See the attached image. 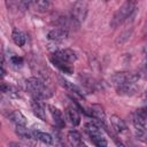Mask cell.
<instances>
[{
  "instance_id": "6da1fadb",
  "label": "cell",
  "mask_w": 147,
  "mask_h": 147,
  "mask_svg": "<svg viewBox=\"0 0 147 147\" xmlns=\"http://www.w3.org/2000/svg\"><path fill=\"white\" fill-rule=\"evenodd\" d=\"M28 92L32 95V99L45 100L52 96V90L46 85V83L39 77H30L25 82Z\"/></svg>"
},
{
  "instance_id": "7a4b0ae2",
  "label": "cell",
  "mask_w": 147,
  "mask_h": 147,
  "mask_svg": "<svg viewBox=\"0 0 147 147\" xmlns=\"http://www.w3.org/2000/svg\"><path fill=\"white\" fill-rule=\"evenodd\" d=\"M137 11V3L134 1H126L124 2L114 14L111 21H110V26L111 28H117L122 23H124L126 20L132 18Z\"/></svg>"
},
{
  "instance_id": "3957f363",
  "label": "cell",
  "mask_w": 147,
  "mask_h": 147,
  "mask_svg": "<svg viewBox=\"0 0 147 147\" xmlns=\"http://www.w3.org/2000/svg\"><path fill=\"white\" fill-rule=\"evenodd\" d=\"M146 116L147 114L139 109L133 115V126L136 131V137L140 141L147 142V123H146Z\"/></svg>"
},
{
  "instance_id": "277c9868",
  "label": "cell",
  "mask_w": 147,
  "mask_h": 147,
  "mask_svg": "<svg viewBox=\"0 0 147 147\" xmlns=\"http://www.w3.org/2000/svg\"><path fill=\"white\" fill-rule=\"evenodd\" d=\"M139 79H140V75L131 71H119V72H115L111 76V83L115 86V88L129 83H138Z\"/></svg>"
},
{
  "instance_id": "5b68a950",
  "label": "cell",
  "mask_w": 147,
  "mask_h": 147,
  "mask_svg": "<svg viewBox=\"0 0 147 147\" xmlns=\"http://www.w3.org/2000/svg\"><path fill=\"white\" fill-rule=\"evenodd\" d=\"M85 131L88 134V137L91 138L92 142L96 147H107L108 142H107L106 138L102 136L98 125H95L94 123H86L85 124Z\"/></svg>"
},
{
  "instance_id": "8992f818",
  "label": "cell",
  "mask_w": 147,
  "mask_h": 147,
  "mask_svg": "<svg viewBox=\"0 0 147 147\" xmlns=\"http://www.w3.org/2000/svg\"><path fill=\"white\" fill-rule=\"evenodd\" d=\"M87 11H88V5L86 1H77L74 3L72 8H71V16L78 22L82 23L85 21L86 16H87Z\"/></svg>"
},
{
  "instance_id": "52a82bcc",
  "label": "cell",
  "mask_w": 147,
  "mask_h": 147,
  "mask_svg": "<svg viewBox=\"0 0 147 147\" xmlns=\"http://www.w3.org/2000/svg\"><path fill=\"white\" fill-rule=\"evenodd\" d=\"M53 56L63 61V62H67V63H72L77 60V55L76 53L72 51V49H69V48H62V49H56L54 51L53 53Z\"/></svg>"
},
{
  "instance_id": "ba28073f",
  "label": "cell",
  "mask_w": 147,
  "mask_h": 147,
  "mask_svg": "<svg viewBox=\"0 0 147 147\" xmlns=\"http://www.w3.org/2000/svg\"><path fill=\"white\" fill-rule=\"evenodd\" d=\"M68 34H69L68 30L62 29V28L59 26V28L52 29V30L48 32L47 38H48V40H51V41H53V42H55V44H59V42H62L63 40H65V39L68 38Z\"/></svg>"
},
{
  "instance_id": "9c48e42d",
  "label": "cell",
  "mask_w": 147,
  "mask_h": 147,
  "mask_svg": "<svg viewBox=\"0 0 147 147\" xmlns=\"http://www.w3.org/2000/svg\"><path fill=\"white\" fill-rule=\"evenodd\" d=\"M90 115L92 117H94L95 119H98L103 125V127L107 126V124H106V113H105L103 108L100 105H92L91 108H90Z\"/></svg>"
},
{
  "instance_id": "30bf717a",
  "label": "cell",
  "mask_w": 147,
  "mask_h": 147,
  "mask_svg": "<svg viewBox=\"0 0 147 147\" xmlns=\"http://www.w3.org/2000/svg\"><path fill=\"white\" fill-rule=\"evenodd\" d=\"M48 109H49V113H51V115H52V118H53L55 125H56L57 127H60V129L64 127L65 123H64V116H63L62 111H61L59 108H56V107H54V106H52V105L48 106Z\"/></svg>"
},
{
  "instance_id": "8fae6325",
  "label": "cell",
  "mask_w": 147,
  "mask_h": 147,
  "mask_svg": "<svg viewBox=\"0 0 147 147\" xmlns=\"http://www.w3.org/2000/svg\"><path fill=\"white\" fill-rule=\"evenodd\" d=\"M31 108H32V111L33 114L40 118L41 121H46V110H45V107L42 105V102L38 99H32L31 101Z\"/></svg>"
},
{
  "instance_id": "7c38bea8",
  "label": "cell",
  "mask_w": 147,
  "mask_h": 147,
  "mask_svg": "<svg viewBox=\"0 0 147 147\" xmlns=\"http://www.w3.org/2000/svg\"><path fill=\"white\" fill-rule=\"evenodd\" d=\"M110 124L117 133H126L127 132V126H126L125 122L117 115L110 116Z\"/></svg>"
},
{
  "instance_id": "4fadbf2b",
  "label": "cell",
  "mask_w": 147,
  "mask_h": 147,
  "mask_svg": "<svg viewBox=\"0 0 147 147\" xmlns=\"http://www.w3.org/2000/svg\"><path fill=\"white\" fill-rule=\"evenodd\" d=\"M137 91H138L137 83H129V84L116 87V92L119 95H133L137 93Z\"/></svg>"
},
{
  "instance_id": "5bb4252c",
  "label": "cell",
  "mask_w": 147,
  "mask_h": 147,
  "mask_svg": "<svg viewBox=\"0 0 147 147\" xmlns=\"http://www.w3.org/2000/svg\"><path fill=\"white\" fill-rule=\"evenodd\" d=\"M65 113H67L68 119L70 121V123H71L74 126L79 125V123H80V116H79V113H78V110H77L76 107H74V106H68Z\"/></svg>"
},
{
  "instance_id": "9a60e30c",
  "label": "cell",
  "mask_w": 147,
  "mask_h": 147,
  "mask_svg": "<svg viewBox=\"0 0 147 147\" xmlns=\"http://www.w3.org/2000/svg\"><path fill=\"white\" fill-rule=\"evenodd\" d=\"M51 62H52L57 69H60V70H61L62 72H64V74H69V75H71V74L74 72V68L71 67L70 63L63 62V61H61V60L54 57L53 55L51 56Z\"/></svg>"
},
{
  "instance_id": "2e32d148",
  "label": "cell",
  "mask_w": 147,
  "mask_h": 147,
  "mask_svg": "<svg viewBox=\"0 0 147 147\" xmlns=\"http://www.w3.org/2000/svg\"><path fill=\"white\" fill-rule=\"evenodd\" d=\"M31 7L40 13L48 11L52 8V2L48 0H37V1H31Z\"/></svg>"
},
{
  "instance_id": "e0dca14e",
  "label": "cell",
  "mask_w": 147,
  "mask_h": 147,
  "mask_svg": "<svg viewBox=\"0 0 147 147\" xmlns=\"http://www.w3.org/2000/svg\"><path fill=\"white\" fill-rule=\"evenodd\" d=\"M59 82H60V84H61L65 90H68L69 92L74 93L75 95H78V96H82V95H83V93H82L80 88H79V87H77L74 83L68 82V80H67V79H64L63 77H59Z\"/></svg>"
},
{
  "instance_id": "ac0fdd59",
  "label": "cell",
  "mask_w": 147,
  "mask_h": 147,
  "mask_svg": "<svg viewBox=\"0 0 147 147\" xmlns=\"http://www.w3.org/2000/svg\"><path fill=\"white\" fill-rule=\"evenodd\" d=\"M15 132H16V134H17L20 138H22V139H24V140H32V139H34V137H33V131L31 132L25 125H16Z\"/></svg>"
},
{
  "instance_id": "d6986e66",
  "label": "cell",
  "mask_w": 147,
  "mask_h": 147,
  "mask_svg": "<svg viewBox=\"0 0 147 147\" xmlns=\"http://www.w3.org/2000/svg\"><path fill=\"white\" fill-rule=\"evenodd\" d=\"M8 118L13 123H15L16 125H26V118H25V116L21 111H18V110L10 111L8 114Z\"/></svg>"
},
{
  "instance_id": "ffe728a7",
  "label": "cell",
  "mask_w": 147,
  "mask_h": 147,
  "mask_svg": "<svg viewBox=\"0 0 147 147\" xmlns=\"http://www.w3.org/2000/svg\"><path fill=\"white\" fill-rule=\"evenodd\" d=\"M33 137L34 139H37L38 141L45 144V145H52L53 144V138L51 134L46 133V132H42V131H33Z\"/></svg>"
},
{
  "instance_id": "44dd1931",
  "label": "cell",
  "mask_w": 147,
  "mask_h": 147,
  "mask_svg": "<svg viewBox=\"0 0 147 147\" xmlns=\"http://www.w3.org/2000/svg\"><path fill=\"white\" fill-rule=\"evenodd\" d=\"M68 141H69V144H70L72 147H78V146L83 142L80 133L77 132V131H75V130L68 132Z\"/></svg>"
},
{
  "instance_id": "7402d4cb",
  "label": "cell",
  "mask_w": 147,
  "mask_h": 147,
  "mask_svg": "<svg viewBox=\"0 0 147 147\" xmlns=\"http://www.w3.org/2000/svg\"><path fill=\"white\" fill-rule=\"evenodd\" d=\"M11 38H13V41H14L17 46H20V47L24 46V44H25V41H26L25 34H24L22 31L17 30V29H14V31H13V33H11Z\"/></svg>"
},
{
  "instance_id": "603a6c76",
  "label": "cell",
  "mask_w": 147,
  "mask_h": 147,
  "mask_svg": "<svg viewBox=\"0 0 147 147\" xmlns=\"http://www.w3.org/2000/svg\"><path fill=\"white\" fill-rule=\"evenodd\" d=\"M1 92L5 93V94H8L11 98H17L18 96V93H17L16 88H14L13 86L6 84L5 82H2V84H1Z\"/></svg>"
},
{
  "instance_id": "cb8c5ba5",
  "label": "cell",
  "mask_w": 147,
  "mask_h": 147,
  "mask_svg": "<svg viewBox=\"0 0 147 147\" xmlns=\"http://www.w3.org/2000/svg\"><path fill=\"white\" fill-rule=\"evenodd\" d=\"M9 61L14 67H22V64H23V57H21L18 55H11Z\"/></svg>"
},
{
  "instance_id": "d4e9b609",
  "label": "cell",
  "mask_w": 147,
  "mask_h": 147,
  "mask_svg": "<svg viewBox=\"0 0 147 147\" xmlns=\"http://www.w3.org/2000/svg\"><path fill=\"white\" fill-rule=\"evenodd\" d=\"M9 146H10V147H25V146H23V145H21V144H17V142H10Z\"/></svg>"
},
{
  "instance_id": "484cf974",
  "label": "cell",
  "mask_w": 147,
  "mask_h": 147,
  "mask_svg": "<svg viewBox=\"0 0 147 147\" xmlns=\"http://www.w3.org/2000/svg\"><path fill=\"white\" fill-rule=\"evenodd\" d=\"M142 52H144V55L145 56H147V45L144 47V49H142Z\"/></svg>"
},
{
  "instance_id": "4316f807",
  "label": "cell",
  "mask_w": 147,
  "mask_h": 147,
  "mask_svg": "<svg viewBox=\"0 0 147 147\" xmlns=\"http://www.w3.org/2000/svg\"><path fill=\"white\" fill-rule=\"evenodd\" d=\"M78 147H87V146H86V145H85L84 142H82V144H80V145H79Z\"/></svg>"
},
{
  "instance_id": "83f0119b",
  "label": "cell",
  "mask_w": 147,
  "mask_h": 147,
  "mask_svg": "<svg viewBox=\"0 0 147 147\" xmlns=\"http://www.w3.org/2000/svg\"><path fill=\"white\" fill-rule=\"evenodd\" d=\"M142 110H144V111H145V113H146V114H147V106H146V107H145V108H142Z\"/></svg>"
},
{
  "instance_id": "f1b7e54d",
  "label": "cell",
  "mask_w": 147,
  "mask_h": 147,
  "mask_svg": "<svg viewBox=\"0 0 147 147\" xmlns=\"http://www.w3.org/2000/svg\"><path fill=\"white\" fill-rule=\"evenodd\" d=\"M146 91H147V90H146Z\"/></svg>"
}]
</instances>
